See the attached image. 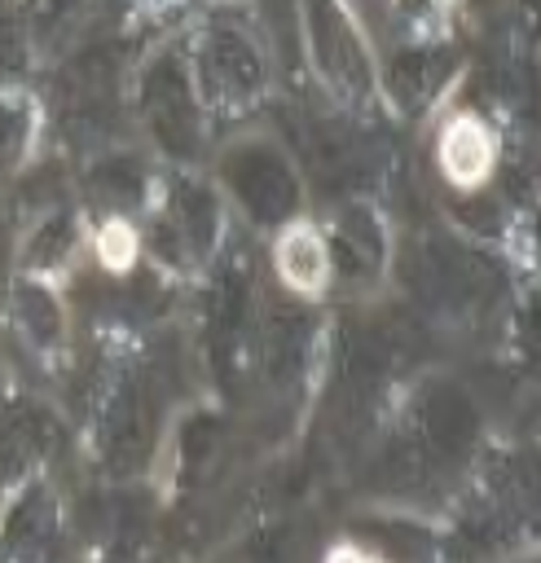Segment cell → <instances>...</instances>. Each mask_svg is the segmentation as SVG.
<instances>
[{
    "mask_svg": "<svg viewBox=\"0 0 541 563\" xmlns=\"http://www.w3.org/2000/svg\"><path fill=\"white\" fill-rule=\"evenodd\" d=\"M114 84H119L114 48H92L75 66H66L57 97H62V123L70 128V136H97L114 123Z\"/></svg>",
    "mask_w": 541,
    "mask_h": 563,
    "instance_id": "6da1fadb",
    "label": "cell"
},
{
    "mask_svg": "<svg viewBox=\"0 0 541 563\" xmlns=\"http://www.w3.org/2000/svg\"><path fill=\"white\" fill-rule=\"evenodd\" d=\"M141 101H145V119H150V132L158 136V145L172 158H189L198 150V110H194L189 79L176 66V57H163L150 66Z\"/></svg>",
    "mask_w": 541,
    "mask_h": 563,
    "instance_id": "7a4b0ae2",
    "label": "cell"
},
{
    "mask_svg": "<svg viewBox=\"0 0 541 563\" xmlns=\"http://www.w3.org/2000/svg\"><path fill=\"white\" fill-rule=\"evenodd\" d=\"M224 172H229V185L238 189V198L246 202V211H251L255 220H264V224L286 220V216L295 211V202H299L295 172L286 167L281 154H273V150H264V145L238 150V154L224 163Z\"/></svg>",
    "mask_w": 541,
    "mask_h": 563,
    "instance_id": "3957f363",
    "label": "cell"
},
{
    "mask_svg": "<svg viewBox=\"0 0 541 563\" xmlns=\"http://www.w3.org/2000/svg\"><path fill=\"white\" fill-rule=\"evenodd\" d=\"M303 9H308L312 48H317V62H321L325 79H334L343 92H365L369 88V66H365V53H361L352 26L343 22V13L330 0H303Z\"/></svg>",
    "mask_w": 541,
    "mask_h": 563,
    "instance_id": "277c9868",
    "label": "cell"
},
{
    "mask_svg": "<svg viewBox=\"0 0 541 563\" xmlns=\"http://www.w3.org/2000/svg\"><path fill=\"white\" fill-rule=\"evenodd\" d=\"M158 409L150 400V387L145 383H123L114 405H110V418H106V462L110 471H136L154 444V422Z\"/></svg>",
    "mask_w": 541,
    "mask_h": 563,
    "instance_id": "5b68a950",
    "label": "cell"
},
{
    "mask_svg": "<svg viewBox=\"0 0 541 563\" xmlns=\"http://www.w3.org/2000/svg\"><path fill=\"white\" fill-rule=\"evenodd\" d=\"M427 282H431L435 299L471 308V303H484L497 290V268L475 251H457V246L440 242V246L427 251Z\"/></svg>",
    "mask_w": 541,
    "mask_h": 563,
    "instance_id": "8992f818",
    "label": "cell"
},
{
    "mask_svg": "<svg viewBox=\"0 0 541 563\" xmlns=\"http://www.w3.org/2000/svg\"><path fill=\"white\" fill-rule=\"evenodd\" d=\"M202 70H207L211 92H220L229 101H246L264 88V66L238 31H216L211 35V44L202 53Z\"/></svg>",
    "mask_w": 541,
    "mask_h": 563,
    "instance_id": "52a82bcc",
    "label": "cell"
},
{
    "mask_svg": "<svg viewBox=\"0 0 541 563\" xmlns=\"http://www.w3.org/2000/svg\"><path fill=\"white\" fill-rule=\"evenodd\" d=\"M422 431L431 453L457 462L475 444V405L457 387H431L422 400Z\"/></svg>",
    "mask_w": 541,
    "mask_h": 563,
    "instance_id": "ba28073f",
    "label": "cell"
},
{
    "mask_svg": "<svg viewBox=\"0 0 541 563\" xmlns=\"http://www.w3.org/2000/svg\"><path fill=\"white\" fill-rule=\"evenodd\" d=\"M246 317H251V282H246V268L242 264H229L220 273L216 299H211V343H216V356L220 361H229L238 352V339L246 330Z\"/></svg>",
    "mask_w": 541,
    "mask_h": 563,
    "instance_id": "9c48e42d",
    "label": "cell"
},
{
    "mask_svg": "<svg viewBox=\"0 0 541 563\" xmlns=\"http://www.w3.org/2000/svg\"><path fill=\"white\" fill-rule=\"evenodd\" d=\"M449 66H453V53L449 48H409V53H400L391 62V88H396V97L405 106L418 110L444 84Z\"/></svg>",
    "mask_w": 541,
    "mask_h": 563,
    "instance_id": "30bf717a",
    "label": "cell"
},
{
    "mask_svg": "<svg viewBox=\"0 0 541 563\" xmlns=\"http://www.w3.org/2000/svg\"><path fill=\"white\" fill-rule=\"evenodd\" d=\"M35 444H44V418L0 400V488L22 475Z\"/></svg>",
    "mask_w": 541,
    "mask_h": 563,
    "instance_id": "8fae6325",
    "label": "cell"
},
{
    "mask_svg": "<svg viewBox=\"0 0 541 563\" xmlns=\"http://www.w3.org/2000/svg\"><path fill=\"white\" fill-rule=\"evenodd\" d=\"M216 198L202 189V185H180L176 189V202H172V229L180 238V246H189L194 255H202L211 242H216Z\"/></svg>",
    "mask_w": 541,
    "mask_h": 563,
    "instance_id": "7c38bea8",
    "label": "cell"
},
{
    "mask_svg": "<svg viewBox=\"0 0 541 563\" xmlns=\"http://www.w3.org/2000/svg\"><path fill=\"white\" fill-rule=\"evenodd\" d=\"M303 347H308V317L303 312H277L264 325V369L273 378H281V383L295 378Z\"/></svg>",
    "mask_w": 541,
    "mask_h": 563,
    "instance_id": "4fadbf2b",
    "label": "cell"
},
{
    "mask_svg": "<svg viewBox=\"0 0 541 563\" xmlns=\"http://www.w3.org/2000/svg\"><path fill=\"white\" fill-rule=\"evenodd\" d=\"M48 537H53V501L35 488L13 506L9 528H4V545L18 554H31V550L48 545Z\"/></svg>",
    "mask_w": 541,
    "mask_h": 563,
    "instance_id": "5bb4252c",
    "label": "cell"
},
{
    "mask_svg": "<svg viewBox=\"0 0 541 563\" xmlns=\"http://www.w3.org/2000/svg\"><path fill=\"white\" fill-rule=\"evenodd\" d=\"M141 167L132 163V158H106V163H97L92 167V176H88V189L101 198V202H110V207H132L136 198H141Z\"/></svg>",
    "mask_w": 541,
    "mask_h": 563,
    "instance_id": "9a60e30c",
    "label": "cell"
},
{
    "mask_svg": "<svg viewBox=\"0 0 541 563\" xmlns=\"http://www.w3.org/2000/svg\"><path fill=\"white\" fill-rule=\"evenodd\" d=\"M334 260L343 268H352V273L374 268L378 264V229H374V220H365L361 211L347 216V224H343V233L334 242Z\"/></svg>",
    "mask_w": 541,
    "mask_h": 563,
    "instance_id": "2e32d148",
    "label": "cell"
},
{
    "mask_svg": "<svg viewBox=\"0 0 541 563\" xmlns=\"http://www.w3.org/2000/svg\"><path fill=\"white\" fill-rule=\"evenodd\" d=\"M18 308H22V321L31 325V334H35L40 343H48V339L57 334V308H53V299H48L44 290H35V286L18 290Z\"/></svg>",
    "mask_w": 541,
    "mask_h": 563,
    "instance_id": "e0dca14e",
    "label": "cell"
},
{
    "mask_svg": "<svg viewBox=\"0 0 541 563\" xmlns=\"http://www.w3.org/2000/svg\"><path fill=\"white\" fill-rule=\"evenodd\" d=\"M70 233H75V224H70L66 216H57V220L35 238V246H31V264H53V260H62L66 246H70Z\"/></svg>",
    "mask_w": 541,
    "mask_h": 563,
    "instance_id": "ac0fdd59",
    "label": "cell"
},
{
    "mask_svg": "<svg viewBox=\"0 0 541 563\" xmlns=\"http://www.w3.org/2000/svg\"><path fill=\"white\" fill-rule=\"evenodd\" d=\"M22 62H26V44H22L18 22L0 18V79H4V75H18Z\"/></svg>",
    "mask_w": 541,
    "mask_h": 563,
    "instance_id": "d6986e66",
    "label": "cell"
},
{
    "mask_svg": "<svg viewBox=\"0 0 541 563\" xmlns=\"http://www.w3.org/2000/svg\"><path fill=\"white\" fill-rule=\"evenodd\" d=\"M216 444V418H194L185 427V462H202Z\"/></svg>",
    "mask_w": 541,
    "mask_h": 563,
    "instance_id": "ffe728a7",
    "label": "cell"
},
{
    "mask_svg": "<svg viewBox=\"0 0 541 563\" xmlns=\"http://www.w3.org/2000/svg\"><path fill=\"white\" fill-rule=\"evenodd\" d=\"M22 110H13V106H4L0 101V167L18 154V145H22Z\"/></svg>",
    "mask_w": 541,
    "mask_h": 563,
    "instance_id": "44dd1931",
    "label": "cell"
}]
</instances>
